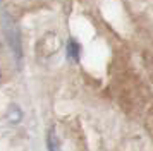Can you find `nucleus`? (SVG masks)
<instances>
[{"label": "nucleus", "instance_id": "f03ea898", "mask_svg": "<svg viewBox=\"0 0 153 151\" xmlns=\"http://www.w3.org/2000/svg\"><path fill=\"white\" fill-rule=\"evenodd\" d=\"M47 144H48V151H60V143H59V137H57V134H55L53 129L48 130Z\"/></svg>", "mask_w": 153, "mask_h": 151}, {"label": "nucleus", "instance_id": "7ed1b4c3", "mask_svg": "<svg viewBox=\"0 0 153 151\" xmlns=\"http://www.w3.org/2000/svg\"><path fill=\"white\" fill-rule=\"evenodd\" d=\"M67 57L71 60H79V45L76 40H69L67 43Z\"/></svg>", "mask_w": 153, "mask_h": 151}, {"label": "nucleus", "instance_id": "f257e3e1", "mask_svg": "<svg viewBox=\"0 0 153 151\" xmlns=\"http://www.w3.org/2000/svg\"><path fill=\"white\" fill-rule=\"evenodd\" d=\"M2 27H4V36L7 40L9 47L14 53L16 60H19L22 57V48H21V38H19V29L16 26V22L9 14H2Z\"/></svg>", "mask_w": 153, "mask_h": 151}]
</instances>
